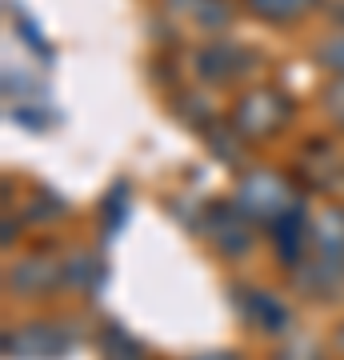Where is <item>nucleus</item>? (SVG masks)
<instances>
[{"instance_id":"obj_1","label":"nucleus","mask_w":344,"mask_h":360,"mask_svg":"<svg viewBox=\"0 0 344 360\" xmlns=\"http://www.w3.org/2000/svg\"><path fill=\"white\" fill-rule=\"evenodd\" d=\"M68 340H60V333L52 324H28L20 333H8V352L20 360H56L64 356Z\"/></svg>"},{"instance_id":"obj_2","label":"nucleus","mask_w":344,"mask_h":360,"mask_svg":"<svg viewBox=\"0 0 344 360\" xmlns=\"http://www.w3.org/2000/svg\"><path fill=\"white\" fill-rule=\"evenodd\" d=\"M272 232H276V240H281V257L284 260H296V252H300V240H305V220H300V212L296 208H284L281 217L272 220Z\"/></svg>"},{"instance_id":"obj_3","label":"nucleus","mask_w":344,"mask_h":360,"mask_svg":"<svg viewBox=\"0 0 344 360\" xmlns=\"http://www.w3.org/2000/svg\"><path fill=\"white\" fill-rule=\"evenodd\" d=\"M248 304H253V309H244V316H253L265 333H276V328H284V321H288V316H284V304L272 300L268 292H248Z\"/></svg>"},{"instance_id":"obj_4","label":"nucleus","mask_w":344,"mask_h":360,"mask_svg":"<svg viewBox=\"0 0 344 360\" xmlns=\"http://www.w3.org/2000/svg\"><path fill=\"white\" fill-rule=\"evenodd\" d=\"M204 360H232V356H204Z\"/></svg>"}]
</instances>
